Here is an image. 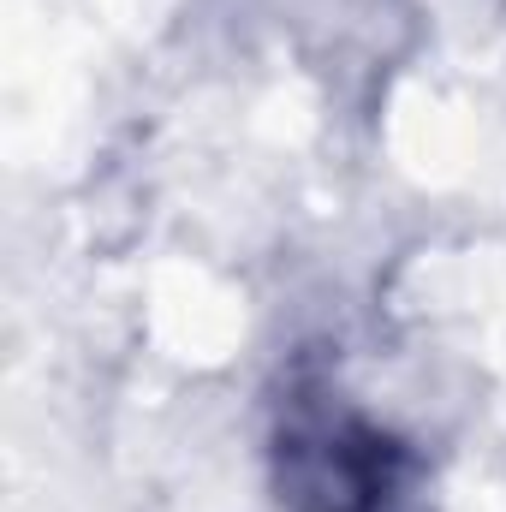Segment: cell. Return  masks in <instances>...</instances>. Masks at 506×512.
I'll use <instances>...</instances> for the list:
<instances>
[{
    "instance_id": "cell-1",
    "label": "cell",
    "mask_w": 506,
    "mask_h": 512,
    "mask_svg": "<svg viewBox=\"0 0 506 512\" xmlns=\"http://www.w3.org/2000/svg\"><path fill=\"white\" fill-rule=\"evenodd\" d=\"M274 477L286 512H399L411 453L334 387H292L274 429Z\"/></svg>"
}]
</instances>
